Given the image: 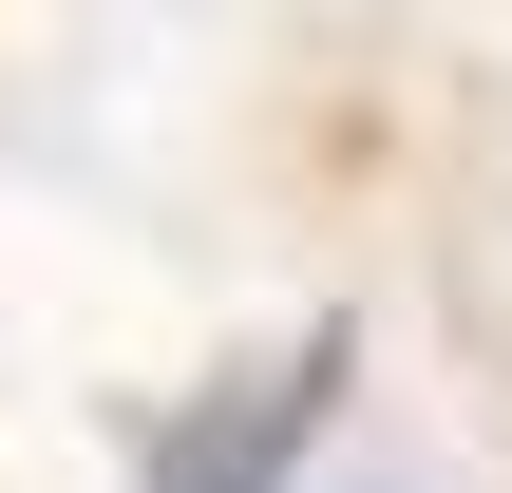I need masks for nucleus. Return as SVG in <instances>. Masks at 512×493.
Returning a JSON list of instances; mask_svg holds the SVG:
<instances>
[{
  "label": "nucleus",
  "instance_id": "nucleus-1",
  "mask_svg": "<svg viewBox=\"0 0 512 493\" xmlns=\"http://www.w3.org/2000/svg\"><path fill=\"white\" fill-rule=\"evenodd\" d=\"M323 399H342V323L228 361L190 418H152V493H285V475H304V437H323Z\"/></svg>",
  "mask_w": 512,
  "mask_h": 493
}]
</instances>
